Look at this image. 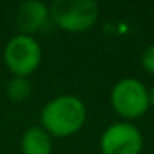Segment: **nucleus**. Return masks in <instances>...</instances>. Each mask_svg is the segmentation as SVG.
<instances>
[{"instance_id":"obj_1","label":"nucleus","mask_w":154,"mask_h":154,"mask_svg":"<svg viewBox=\"0 0 154 154\" xmlns=\"http://www.w3.org/2000/svg\"><path fill=\"white\" fill-rule=\"evenodd\" d=\"M86 109L80 98L66 94L58 96L45 104L42 111V124L48 134L58 137L71 136L83 126Z\"/></svg>"},{"instance_id":"obj_2","label":"nucleus","mask_w":154,"mask_h":154,"mask_svg":"<svg viewBox=\"0 0 154 154\" xmlns=\"http://www.w3.org/2000/svg\"><path fill=\"white\" fill-rule=\"evenodd\" d=\"M48 12L60 28L75 33L88 30L98 18V5L93 0H55Z\"/></svg>"},{"instance_id":"obj_3","label":"nucleus","mask_w":154,"mask_h":154,"mask_svg":"<svg viewBox=\"0 0 154 154\" xmlns=\"http://www.w3.org/2000/svg\"><path fill=\"white\" fill-rule=\"evenodd\" d=\"M111 103L114 111L123 118H137L149 108V93L139 80L124 78L114 85Z\"/></svg>"},{"instance_id":"obj_4","label":"nucleus","mask_w":154,"mask_h":154,"mask_svg":"<svg viewBox=\"0 0 154 154\" xmlns=\"http://www.w3.org/2000/svg\"><path fill=\"white\" fill-rule=\"evenodd\" d=\"M8 70L17 76L33 73L42 60V48L33 37L17 35L7 43L4 51Z\"/></svg>"},{"instance_id":"obj_5","label":"nucleus","mask_w":154,"mask_h":154,"mask_svg":"<svg viewBox=\"0 0 154 154\" xmlns=\"http://www.w3.org/2000/svg\"><path fill=\"white\" fill-rule=\"evenodd\" d=\"M100 146L103 154H139L143 136L133 124L116 123L103 133Z\"/></svg>"},{"instance_id":"obj_6","label":"nucleus","mask_w":154,"mask_h":154,"mask_svg":"<svg viewBox=\"0 0 154 154\" xmlns=\"http://www.w3.org/2000/svg\"><path fill=\"white\" fill-rule=\"evenodd\" d=\"M48 17H50V12L43 2H38V0L23 2L17 10L18 30L22 32V35L30 37V33L40 32L47 25Z\"/></svg>"},{"instance_id":"obj_7","label":"nucleus","mask_w":154,"mask_h":154,"mask_svg":"<svg viewBox=\"0 0 154 154\" xmlns=\"http://www.w3.org/2000/svg\"><path fill=\"white\" fill-rule=\"evenodd\" d=\"M23 154H51V137L43 128L33 126L25 131L22 137Z\"/></svg>"},{"instance_id":"obj_8","label":"nucleus","mask_w":154,"mask_h":154,"mask_svg":"<svg viewBox=\"0 0 154 154\" xmlns=\"http://www.w3.org/2000/svg\"><path fill=\"white\" fill-rule=\"evenodd\" d=\"M7 93H8V96H10V100L22 101L32 93V85L27 78L15 76L14 80H10V83L7 85Z\"/></svg>"},{"instance_id":"obj_9","label":"nucleus","mask_w":154,"mask_h":154,"mask_svg":"<svg viewBox=\"0 0 154 154\" xmlns=\"http://www.w3.org/2000/svg\"><path fill=\"white\" fill-rule=\"evenodd\" d=\"M143 66L146 71L154 75V43L149 45V47L144 50L143 53Z\"/></svg>"},{"instance_id":"obj_10","label":"nucleus","mask_w":154,"mask_h":154,"mask_svg":"<svg viewBox=\"0 0 154 154\" xmlns=\"http://www.w3.org/2000/svg\"><path fill=\"white\" fill-rule=\"evenodd\" d=\"M147 93H149V104H152V106H154V88L151 91H147Z\"/></svg>"}]
</instances>
